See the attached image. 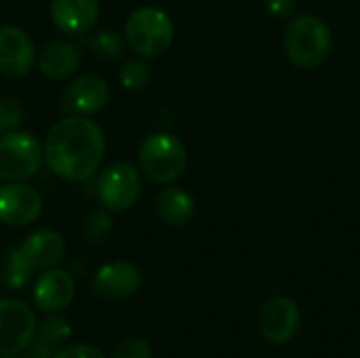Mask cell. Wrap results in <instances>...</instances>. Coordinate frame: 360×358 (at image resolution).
<instances>
[{"mask_svg":"<svg viewBox=\"0 0 360 358\" xmlns=\"http://www.w3.org/2000/svg\"><path fill=\"white\" fill-rule=\"evenodd\" d=\"M42 156L46 167L61 179L84 181L97 173L105 156V135L86 116H65L46 133Z\"/></svg>","mask_w":360,"mask_h":358,"instance_id":"obj_1","label":"cell"},{"mask_svg":"<svg viewBox=\"0 0 360 358\" xmlns=\"http://www.w3.org/2000/svg\"><path fill=\"white\" fill-rule=\"evenodd\" d=\"M333 49L331 27L316 15L295 17L285 32V53L289 61L302 70L323 65Z\"/></svg>","mask_w":360,"mask_h":358,"instance_id":"obj_2","label":"cell"},{"mask_svg":"<svg viewBox=\"0 0 360 358\" xmlns=\"http://www.w3.org/2000/svg\"><path fill=\"white\" fill-rule=\"evenodd\" d=\"M175 38L171 17L158 6L135 8L124 23V40L133 53L143 59L160 57L167 53Z\"/></svg>","mask_w":360,"mask_h":358,"instance_id":"obj_3","label":"cell"},{"mask_svg":"<svg viewBox=\"0 0 360 358\" xmlns=\"http://www.w3.org/2000/svg\"><path fill=\"white\" fill-rule=\"evenodd\" d=\"M139 167L156 184H173L188 167V150L173 133H152L139 146Z\"/></svg>","mask_w":360,"mask_h":358,"instance_id":"obj_4","label":"cell"},{"mask_svg":"<svg viewBox=\"0 0 360 358\" xmlns=\"http://www.w3.org/2000/svg\"><path fill=\"white\" fill-rule=\"evenodd\" d=\"M44 156L38 139L27 131H6L0 135V177L6 181H25L40 169Z\"/></svg>","mask_w":360,"mask_h":358,"instance_id":"obj_5","label":"cell"},{"mask_svg":"<svg viewBox=\"0 0 360 358\" xmlns=\"http://www.w3.org/2000/svg\"><path fill=\"white\" fill-rule=\"evenodd\" d=\"M36 314L30 304L15 298L0 300V357H15L36 335Z\"/></svg>","mask_w":360,"mask_h":358,"instance_id":"obj_6","label":"cell"},{"mask_svg":"<svg viewBox=\"0 0 360 358\" xmlns=\"http://www.w3.org/2000/svg\"><path fill=\"white\" fill-rule=\"evenodd\" d=\"M262 338L272 346H285L293 342L302 327V310L295 300L287 295L270 298L257 317Z\"/></svg>","mask_w":360,"mask_h":358,"instance_id":"obj_7","label":"cell"},{"mask_svg":"<svg viewBox=\"0 0 360 358\" xmlns=\"http://www.w3.org/2000/svg\"><path fill=\"white\" fill-rule=\"evenodd\" d=\"M99 200L110 211H129L141 196V177L131 162L110 165L97 181Z\"/></svg>","mask_w":360,"mask_h":358,"instance_id":"obj_8","label":"cell"},{"mask_svg":"<svg viewBox=\"0 0 360 358\" xmlns=\"http://www.w3.org/2000/svg\"><path fill=\"white\" fill-rule=\"evenodd\" d=\"M42 213V196L23 181H8L0 188V224L23 228Z\"/></svg>","mask_w":360,"mask_h":358,"instance_id":"obj_9","label":"cell"},{"mask_svg":"<svg viewBox=\"0 0 360 358\" xmlns=\"http://www.w3.org/2000/svg\"><path fill=\"white\" fill-rule=\"evenodd\" d=\"M141 287V272L135 264L116 260L103 264L93 276V291L110 302L129 300Z\"/></svg>","mask_w":360,"mask_h":358,"instance_id":"obj_10","label":"cell"},{"mask_svg":"<svg viewBox=\"0 0 360 358\" xmlns=\"http://www.w3.org/2000/svg\"><path fill=\"white\" fill-rule=\"evenodd\" d=\"M36 61V49L30 34L17 25H0V74L21 78L30 74Z\"/></svg>","mask_w":360,"mask_h":358,"instance_id":"obj_11","label":"cell"},{"mask_svg":"<svg viewBox=\"0 0 360 358\" xmlns=\"http://www.w3.org/2000/svg\"><path fill=\"white\" fill-rule=\"evenodd\" d=\"M110 101L108 80L99 74H82L74 78L63 91V110L76 116H91L101 112Z\"/></svg>","mask_w":360,"mask_h":358,"instance_id":"obj_12","label":"cell"},{"mask_svg":"<svg viewBox=\"0 0 360 358\" xmlns=\"http://www.w3.org/2000/svg\"><path fill=\"white\" fill-rule=\"evenodd\" d=\"M76 298V283L70 272L59 268L44 270L34 283V304L38 310L51 314L65 310Z\"/></svg>","mask_w":360,"mask_h":358,"instance_id":"obj_13","label":"cell"},{"mask_svg":"<svg viewBox=\"0 0 360 358\" xmlns=\"http://www.w3.org/2000/svg\"><path fill=\"white\" fill-rule=\"evenodd\" d=\"M99 0H51V19L68 36L89 34L99 19Z\"/></svg>","mask_w":360,"mask_h":358,"instance_id":"obj_14","label":"cell"},{"mask_svg":"<svg viewBox=\"0 0 360 358\" xmlns=\"http://www.w3.org/2000/svg\"><path fill=\"white\" fill-rule=\"evenodd\" d=\"M21 255L32 266V270L55 268L65 255V238L51 228L36 230L19 245Z\"/></svg>","mask_w":360,"mask_h":358,"instance_id":"obj_15","label":"cell"},{"mask_svg":"<svg viewBox=\"0 0 360 358\" xmlns=\"http://www.w3.org/2000/svg\"><path fill=\"white\" fill-rule=\"evenodd\" d=\"M80 65V49L70 40H53L38 53V70L51 80L72 76Z\"/></svg>","mask_w":360,"mask_h":358,"instance_id":"obj_16","label":"cell"},{"mask_svg":"<svg viewBox=\"0 0 360 358\" xmlns=\"http://www.w3.org/2000/svg\"><path fill=\"white\" fill-rule=\"evenodd\" d=\"M154 209L162 224L186 226L192 222V217L196 213V203L190 192H186L184 188H177V186H171L156 194Z\"/></svg>","mask_w":360,"mask_h":358,"instance_id":"obj_17","label":"cell"},{"mask_svg":"<svg viewBox=\"0 0 360 358\" xmlns=\"http://www.w3.org/2000/svg\"><path fill=\"white\" fill-rule=\"evenodd\" d=\"M86 44H89L91 53L103 61H118L124 55V40L112 30H101V32L93 34L86 40Z\"/></svg>","mask_w":360,"mask_h":358,"instance_id":"obj_18","label":"cell"},{"mask_svg":"<svg viewBox=\"0 0 360 358\" xmlns=\"http://www.w3.org/2000/svg\"><path fill=\"white\" fill-rule=\"evenodd\" d=\"M70 333H72L70 323L63 317H59L57 312H51L40 323H36V335H34V340L44 342L51 348H55L61 342H65L70 338Z\"/></svg>","mask_w":360,"mask_h":358,"instance_id":"obj_19","label":"cell"},{"mask_svg":"<svg viewBox=\"0 0 360 358\" xmlns=\"http://www.w3.org/2000/svg\"><path fill=\"white\" fill-rule=\"evenodd\" d=\"M32 272H34L32 266L25 262V257L21 255V251H19V247H17V249H13V251L8 253V257H6V262H4V270H2L4 285H6L8 289H21V287L30 281Z\"/></svg>","mask_w":360,"mask_h":358,"instance_id":"obj_20","label":"cell"},{"mask_svg":"<svg viewBox=\"0 0 360 358\" xmlns=\"http://www.w3.org/2000/svg\"><path fill=\"white\" fill-rule=\"evenodd\" d=\"M118 76H120V84L127 91H141L150 82V68L143 61V57H133L122 63Z\"/></svg>","mask_w":360,"mask_h":358,"instance_id":"obj_21","label":"cell"},{"mask_svg":"<svg viewBox=\"0 0 360 358\" xmlns=\"http://www.w3.org/2000/svg\"><path fill=\"white\" fill-rule=\"evenodd\" d=\"M112 230V217L108 211H95L89 215V219L84 222V236L91 243H101L105 241V236Z\"/></svg>","mask_w":360,"mask_h":358,"instance_id":"obj_22","label":"cell"},{"mask_svg":"<svg viewBox=\"0 0 360 358\" xmlns=\"http://www.w3.org/2000/svg\"><path fill=\"white\" fill-rule=\"evenodd\" d=\"M112 358H152V346L143 338H124L116 348Z\"/></svg>","mask_w":360,"mask_h":358,"instance_id":"obj_23","label":"cell"},{"mask_svg":"<svg viewBox=\"0 0 360 358\" xmlns=\"http://www.w3.org/2000/svg\"><path fill=\"white\" fill-rule=\"evenodd\" d=\"M23 122V108L15 99H0V135Z\"/></svg>","mask_w":360,"mask_h":358,"instance_id":"obj_24","label":"cell"},{"mask_svg":"<svg viewBox=\"0 0 360 358\" xmlns=\"http://www.w3.org/2000/svg\"><path fill=\"white\" fill-rule=\"evenodd\" d=\"M53 358H105V354L91 344H74L55 352Z\"/></svg>","mask_w":360,"mask_h":358,"instance_id":"obj_25","label":"cell"},{"mask_svg":"<svg viewBox=\"0 0 360 358\" xmlns=\"http://www.w3.org/2000/svg\"><path fill=\"white\" fill-rule=\"evenodd\" d=\"M295 4H297V0H266L268 13L278 17V19L291 17V13L295 11Z\"/></svg>","mask_w":360,"mask_h":358,"instance_id":"obj_26","label":"cell"},{"mask_svg":"<svg viewBox=\"0 0 360 358\" xmlns=\"http://www.w3.org/2000/svg\"><path fill=\"white\" fill-rule=\"evenodd\" d=\"M32 358H34V357H32Z\"/></svg>","mask_w":360,"mask_h":358,"instance_id":"obj_27","label":"cell"}]
</instances>
